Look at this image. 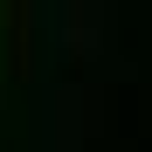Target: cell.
Instances as JSON below:
<instances>
[{
    "label": "cell",
    "instance_id": "cell-1",
    "mask_svg": "<svg viewBox=\"0 0 152 152\" xmlns=\"http://www.w3.org/2000/svg\"><path fill=\"white\" fill-rule=\"evenodd\" d=\"M104 132V90L97 83H69L48 104V152H83V138Z\"/></svg>",
    "mask_w": 152,
    "mask_h": 152
},
{
    "label": "cell",
    "instance_id": "cell-2",
    "mask_svg": "<svg viewBox=\"0 0 152 152\" xmlns=\"http://www.w3.org/2000/svg\"><path fill=\"white\" fill-rule=\"evenodd\" d=\"M48 21H56V42L69 62L104 56V0H48Z\"/></svg>",
    "mask_w": 152,
    "mask_h": 152
},
{
    "label": "cell",
    "instance_id": "cell-3",
    "mask_svg": "<svg viewBox=\"0 0 152 152\" xmlns=\"http://www.w3.org/2000/svg\"><path fill=\"white\" fill-rule=\"evenodd\" d=\"M0 28H7V76L35 83V0H0Z\"/></svg>",
    "mask_w": 152,
    "mask_h": 152
}]
</instances>
